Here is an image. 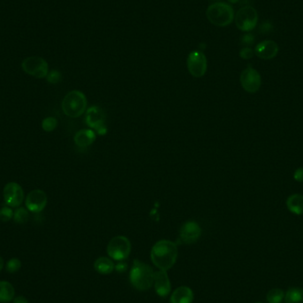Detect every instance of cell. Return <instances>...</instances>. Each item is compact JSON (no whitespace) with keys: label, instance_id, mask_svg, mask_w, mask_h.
Returning <instances> with one entry per match:
<instances>
[{"label":"cell","instance_id":"cell-3","mask_svg":"<svg viewBox=\"0 0 303 303\" xmlns=\"http://www.w3.org/2000/svg\"><path fill=\"white\" fill-rule=\"evenodd\" d=\"M206 15L208 20L217 27H226L234 20V10L233 6L225 2H217L209 5Z\"/></svg>","mask_w":303,"mask_h":303},{"label":"cell","instance_id":"cell-33","mask_svg":"<svg viewBox=\"0 0 303 303\" xmlns=\"http://www.w3.org/2000/svg\"><path fill=\"white\" fill-rule=\"evenodd\" d=\"M12 301H13V303H28V300L26 299L24 296H18Z\"/></svg>","mask_w":303,"mask_h":303},{"label":"cell","instance_id":"cell-25","mask_svg":"<svg viewBox=\"0 0 303 303\" xmlns=\"http://www.w3.org/2000/svg\"><path fill=\"white\" fill-rule=\"evenodd\" d=\"M13 217V211L10 207H3L2 209H0V220L2 222H8L11 220Z\"/></svg>","mask_w":303,"mask_h":303},{"label":"cell","instance_id":"cell-22","mask_svg":"<svg viewBox=\"0 0 303 303\" xmlns=\"http://www.w3.org/2000/svg\"><path fill=\"white\" fill-rule=\"evenodd\" d=\"M267 303H281L285 299V293L280 288H274L267 294Z\"/></svg>","mask_w":303,"mask_h":303},{"label":"cell","instance_id":"cell-24","mask_svg":"<svg viewBox=\"0 0 303 303\" xmlns=\"http://www.w3.org/2000/svg\"><path fill=\"white\" fill-rule=\"evenodd\" d=\"M57 125H58V121L54 117H46V118L43 119V121L42 122V128L46 132L53 131L55 130Z\"/></svg>","mask_w":303,"mask_h":303},{"label":"cell","instance_id":"cell-35","mask_svg":"<svg viewBox=\"0 0 303 303\" xmlns=\"http://www.w3.org/2000/svg\"><path fill=\"white\" fill-rule=\"evenodd\" d=\"M240 0H228V2H230L231 4H236Z\"/></svg>","mask_w":303,"mask_h":303},{"label":"cell","instance_id":"cell-4","mask_svg":"<svg viewBox=\"0 0 303 303\" xmlns=\"http://www.w3.org/2000/svg\"><path fill=\"white\" fill-rule=\"evenodd\" d=\"M61 107L64 114L67 116L71 118H77L86 111V97L82 91H69L64 97Z\"/></svg>","mask_w":303,"mask_h":303},{"label":"cell","instance_id":"cell-11","mask_svg":"<svg viewBox=\"0 0 303 303\" xmlns=\"http://www.w3.org/2000/svg\"><path fill=\"white\" fill-rule=\"evenodd\" d=\"M4 203L10 208H19L23 202L24 192L19 184L10 182L4 185L3 191Z\"/></svg>","mask_w":303,"mask_h":303},{"label":"cell","instance_id":"cell-30","mask_svg":"<svg viewBox=\"0 0 303 303\" xmlns=\"http://www.w3.org/2000/svg\"><path fill=\"white\" fill-rule=\"evenodd\" d=\"M294 178L296 181L303 183V168L296 169L294 174Z\"/></svg>","mask_w":303,"mask_h":303},{"label":"cell","instance_id":"cell-6","mask_svg":"<svg viewBox=\"0 0 303 303\" xmlns=\"http://www.w3.org/2000/svg\"><path fill=\"white\" fill-rule=\"evenodd\" d=\"M235 23L237 28L243 32L252 31L258 22V12L252 6H243L237 12Z\"/></svg>","mask_w":303,"mask_h":303},{"label":"cell","instance_id":"cell-17","mask_svg":"<svg viewBox=\"0 0 303 303\" xmlns=\"http://www.w3.org/2000/svg\"><path fill=\"white\" fill-rule=\"evenodd\" d=\"M96 134L94 130H81L75 133L74 141L80 148H86L95 141Z\"/></svg>","mask_w":303,"mask_h":303},{"label":"cell","instance_id":"cell-9","mask_svg":"<svg viewBox=\"0 0 303 303\" xmlns=\"http://www.w3.org/2000/svg\"><path fill=\"white\" fill-rule=\"evenodd\" d=\"M85 122L87 125L96 130L98 134L104 135L106 132V114L101 107L93 106L86 111Z\"/></svg>","mask_w":303,"mask_h":303},{"label":"cell","instance_id":"cell-23","mask_svg":"<svg viewBox=\"0 0 303 303\" xmlns=\"http://www.w3.org/2000/svg\"><path fill=\"white\" fill-rule=\"evenodd\" d=\"M28 217H29V215H28V209L19 207L13 212L12 218L16 224H25L28 220Z\"/></svg>","mask_w":303,"mask_h":303},{"label":"cell","instance_id":"cell-2","mask_svg":"<svg viewBox=\"0 0 303 303\" xmlns=\"http://www.w3.org/2000/svg\"><path fill=\"white\" fill-rule=\"evenodd\" d=\"M154 272L149 265L135 260L130 272L131 285L139 291H147L154 284Z\"/></svg>","mask_w":303,"mask_h":303},{"label":"cell","instance_id":"cell-19","mask_svg":"<svg viewBox=\"0 0 303 303\" xmlns=\"http://www.w3.org/2000/svg\"><path fill=\"white\" fill-rule=\"evenodd\" d=\"M114 262L107 257H99L95 261L94 269L96 272L102 275H108L114 270Z\"/></svg>","mask_w":303,"mask_h":303},{"label":"cell","instance_id":"cell-14","mask_svg":"<svg viewBox=\"0 0 303 303\" xmlns=\"http://www.w3.org/2000/svg\"><path fill=\"white\" fill-rule=\"evenodd\" d=\"M279 45L272 40H264L258 43L255 49V54L263 59H272L279 53Z\"/></svg>","mask_w":303,"mask_h":303},{"label":"cell","instance_id":"cell-34","mask_svg":"<svg viewBox=\"0 0 303 303\" xmlns=\"http://www.w3.org/2000/svg\"><path fill=\"white\" fill-rule=\"evenodd\" d=\"M4 267V260L2 259V257L0 256V272L2 271V269Z\"/></svg>","mask_w":303,"mask_h":303},{"label":"cell","instance_id":"cell-28","mask_svg":"<svg viewBox=\"0 0 303 303\" xmlns=\"http://www.w3.org/2000/svg\"><path fill=\"white\" fill-rule=\"evenodd\" d=\"M255 54V51H253L250 47L242 48L240 51V56L244 59H249L252 58Z\"/></svg>","mask_w":303,"mask_h":303},{"label":"cell","instance_id":"cell-8","mask_svg":"<svg viewBox=\"0 0 303 303\" xmlns=\"http://www.w3.org/2000/svg\"><path fill=\"white\" fill-rule=\"evenodd\" d=\"M187 68L194 77H202L208 69V59L204 53L201 51L190 52L187 58Z\"/></svg>","mask_w":303,"mask_h":303},{"label":"cell","instance_id":"cell-32","mask_svg":"<svg viewBox=\"0 0 303 303\" xmlns=\"http://www.w3.org/2000/svg\"><path fill=\"white\" fill-rule=\"evenodd\" d=\"M270 28H271V29L272 28V24L269 23V22H265V23H264V25L261 27V30L264 32V33H268V32H270Z\"/></svg>","mask_w":303,"mask_h":303},{"label":"cell","instance_id":"cell-31","mask_svg":"<svg viewBox=\"0 0 303 303\" xmlns=\"http://www.w3.org/2000/svg\"><path fill=\"white\" fill-rule=\"evenodd\" d=\"M114 269L119 272H125L127 269V264H124L122 261V262H119V264H116Z\"/></svg>","mask_w":303,"mask_h":303},{"label":"cell","instance_id":"cell-37","mask_svg":"<svg viewBox=\"0 0 303 303\" xmlns=\"http://www.w3.org/2000/svg\"></svg>","mask_w":303,"mask_h":303},{"label":"cell","instance_id":"cell-36","mask_svg":"<svg viewBox=\"0 0 303 303\" xmlns=\"http://www.w3.org/2000/svg\"><path fill=\"white\" fill-rule=\"evenodd\" d=\"M211 1H217V0H211Z\"/></svg>","mask_w":303,"mask_h":303},{"label":"cell","instance_id":"cell-13","mask_svg":"<svg viewBox=\"0 0 303 303\" xmlns=\"http://www.w3.org/2000/svg\"><path fill=\"white\" fill-rule=\"evenodd\" d=\"M179 235L182 243L193 244L201 238V226L194 221H188L182 226Z\"/></svg>","mask_w":303,"mask_h":303},{"label":"cell","instance_id":"cell-21","mask_svg":"<svg viewBox=\"0 0 303 303\" xmlns=\"http://www.w3.org/2000/svg\"><path fill=\"white\" fill-rule=\"evenodd\" d=\"M284 300L286 303H303V288H289Z\"/></svg>","mask_w":303,"mask_h":303},{"label":"cell","instance_id":"cell-26","mask_svg":"<svg viewBox=\"0 0 303 303\" xmlns=\"http://www.w3.org/2000/svg\"><path fill=\"white\" fill-rule=\"evenodd\" d=\"M20 267H21L20 261L17 258H12L11 260L8 261L7 264H6V271L10 273H14V272H18Z\"/></svg>","mask_w":303,"mask_h":303},{"label":"cell","instance_id":"cell-10","mask_svg":"<svg viewBox=\"0 0 303 303\" xmlns=\"http://www.w3.org/2000/svg\"><path fill=\"white\" fill-rule=\"evenodd\" d=\"M240 83L245 91L249 93H256L260 90L262 77L258 71L249 66L242 71L240 75Z\"/></svg>","mask_w":303,"mask_h":303},{"label":"cell","instance_id":"cell-7","mask_svg":"<svg viewBox=\"0 0 303 303\" xmlns=\"http://www.w3.org/2000/svg\"><path fill=\"white\" fill-rule=\"evenodd\" d=\"M21 67L25 73L35 78H45L49 73L47 61L38 56H30L23 59Z\"/></svg>","mask_w":303,"mask_h":303},{"label":"cell","instance_id":"cell-29","mask_svg":"<svg viewBox=\"0 0 303 303\" xmlns=\"http://www.w3.org/2000/svg\"><path fill=\"white\" fill-rule=\"evenodd\" d=\"M255 42V36L252 34H245L242 37H241V43L249 46V45H252L253 43Z\"/></svg>","mask_w":303,"mask_h":303},{"label":"cell","instance_id":"cell-20","mask_svg":"<svg viewBox=\"0 0 303 303\" xmlns=\"http://www.w3.org/2000/svg\"><path fill=\"white\" fill-rule=\"evenodd\" d=\"M14 288L7 281H0V303H8L14 299Z\"/></svg>","mask_w":303,"mask_h":303},{"label":"cell","instance_id":"cell-18","mask_svg":"<svg viewBox=\"0 0 303 303\" xmlns=\"http://www.w3.org/2000/svg\"><path fill=\"white\" fill-rule=\"evenodd\" d=\"M287 207L290 212L302 216L303 215V195L293 194L287 200Z\"/></svg>","mask_w":303,"mask_h":303},{"label":"cell","instance_id":"cell-16","mask_svg":"<svg viewBox=\"0 0 303 303\" xmlns=\"http://www.w3.org/2000/svg\"><path fill=\"white\" fill-rule=\"evenodd\" d=\"M194 295L191 288L188 287L177 288L170 296V303H193Z\"/></svg>","mask_w":303,"mask_h":303},{"label":"cell","instance_id":"cell-12","mask_svg":"<svg viewBox=\"0 0 303 303\" xmlns=\"http://www.w3.org/2000/svg\"><path fill=\"white\" fill-rule=\"evenodd\" d=\"M48 198L46 193L42 190H33L28 193L25 200V205L28 211L32 213H40L45 209L47 205Z\"/></svg>","mask_w":303,"mask_h":303},{"label":"cell","instance_id":"cell-27","mask_svg":"<svg viewBox=\"0 0 303 303\" xmlns=\"http://www.w3.org/2000/svg\"><path fill=\"white\" fill-rule=\"evenodd\" d=\"M61 78H62L61 74H60V72H59L58 70L50 71V72L48 73L47 76H46L48 83H52V84L59 83V82L61 81Z\"/></svg>","mask_w":303,"mask_h":303},{"label":"cell","instance_id":"cell-5","mask_svg":"<svg viewBox=\"0 0 303 303\" xmlns=\"http://www.w3.org/2000/svg\"><path fill=\"white\" fill-rule=\"evenodd\" d=\"M106 252L113 260L117 262L126 260L131 252L130 241L126 237H114L107 245Z\"/></svg>","mask_w":303,"mask_h":303},{"label":"cell","instance_id":"cell-1","mask_svg":"<svg viewBox=\"0 0 303 303\" xmlns=\"http://www.w3.org/2000/svg\"><path fill=\"white\" fill-rule=\"evenodd\" d=\"M178 249L176 243L162 240L156 242L151 250V260L157 268L169 271L177 262Z\"/></svg>","mask_w":303,"mask_h":303},{"label":"cell","instance_id":"cell-15","mask_svg":"<svg viewBox=\"0 0 303 303\" xmlns=\"http://www.w3.org/2000/svg\"><path fill=\"white\" fill-rule=\"evenodd\" d=\"M154 283L158 296L162 298L169 296L171 290V285L166 271L160 270L159 272H154Z\"/></svg>","mask_w":303,"mask_h":303}]
</instances>
